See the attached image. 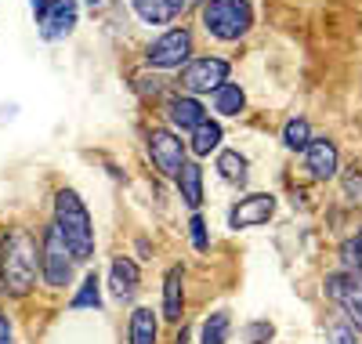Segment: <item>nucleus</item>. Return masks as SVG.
Instances as JSON below:
<instances>
[{"label":"nucleus","mask_w":362,"mask_h":344,"mask_svg":"<svg viewBox=\"0 0 362 344\" xmlns=\"http://www.w3.org/2000/svg\"><path fill=\"white\" fill-rule=\"evenodd\" d=\"M40 272V246L25 229H15L4 236L0 246V290L8 297H25L37 287Z\"/></svg>","instance_id":"1"},{"label":"nucleus","mask_w":362,"mask_h":344,"mask_svg":"<svg viewBox=\"0 0 362 344\" xmlns=\"http://www.w3.org/2000/svg\"><path fill=\"white\" fill-rule=\"evenodd\" d=\"M51 222L58 225L62 239L69 243V250L76 254L80 265L95 261V250H98V239H95V217H90L87 203L80 200L76 189H58L54 193V217Z\"/></svg>","instance_id":"2"},{"label":"nucleus","mask_w":362,"mask_h":344,"mask_svg":"<svg viewBox=\"0 0 362 344\" xmlns=\"http://www.w3.org/2000/svg\"><path fill=\"white\" fill-rule=\"evenodd\" d=\"M199 25L210 40L239 44L254 29V4L250 0H203Z\"/></svg>","instance_id":"3"},{"label":"nucleus","mask_w":362,"mask_h":344,"mask_svg":"<svg viewBox=\"0 0 362 344\" xmlns=\"http://www.w3.org/2000/svg\"><path fill=\"white\" fill-rule=\"evenodd\" d=\"M40 275H44V283L51 290H66L73 287V279H76V254L69 250V243L62 239V232H58V225H44L40 232Z\"/></svg>","instance_id":"4"},{"label":"nucleus","mask_w":362,"mask_h":344,"mask_svg":"<svg viewBox=\"0 0 362 344\" xmlns=\"http://www.w3.org/2000/svg\"><path fill=\"white\" fill-rule=\"evenodd\" d=\"M196 58V44H192V29L189 25H170L145 47V66L167 73V69H185Z\"/></svg>","instance_id":"5"},{"label":"nucleus","mask_w":362,"mask_h":344,"mask_svg":"<svg viewBox=\"0 0 362 344\" xmlns=\"http://www.w3.org/2000/svg\"><path fill=\"white\" fill-rule=\"evenodd\" d=\"M232 76V62L228 58H218V55H196L185 69H177V87L185 95H214L221 84H228Z\"/></svg>","instance_id":"6"},{"label":"nucleus","mask_w":362,"mask_h":344,"mask_svg":"<svg viewBox=\"0 0 362 344\" xmlns=\"http://www.w3.org/2000/svg\"><path fill=\"white\" fill-rule=\"evenodd\" d=\"M145 152H148V160H153V167L170 181L177 178L181 167L189 164V142H181V134L170 131L167 123L145 131Z\"/></svg>","instance_id":"7"},{"label":"nucleus","mask_w":362,"mask_h":344,"mask_svg":"<svg viewBox=\"0 0 362 344\" xmlns=\"http://www.w3.org/2000/svg\"><path fill=\"white\" fill-rule=\"evenodd\" d=\"M322 294L341 308L344 323H351L362 333V275L358 272H348V268L329 272L326 283H322Z\"/></svg>","instance_id":"8"},{"label":"nucleus","mask_w":362,"mask_h":344,"mask_svg":"<svg viewBox=\"0 0 362 344\" xmlns=\"http://www.w3.org/2000/svg\"><path fill=\"white\" fill-rule=\"evenodd\" d=\"M279 210V200L272 196V193H247V196H239L228 214H225V222L232 232H247V229H261L268 225L272 217H276Z\"/></svg>","instance_id":"9"},{"label":"nucleus","mask_w":362,"mask_h":344,"mask_svg":"<svg viewBox=\"0 0 362 344\" xmlns=\"http://www.w3.org/2000/svg\"><path fill=\"white\" fill-rule=\"evenodd\" d=\"M76 22H80V0H54V8L37 22V33L44 44H58V40L73 37Z\"/></svg>","instance_id":"10"},{"label":"nucleus","mask_w":362,"mask_h":344,"mask_svg":"<svg viewBox=\"0 0 362 344\" xmlns=\"http://www.w3.org/2000/svg\"><path fill=\"white\" fill-rule=\"evenodd\" d=\"M163 113H167V127L170 131H177V134H192L199 123L210 116L206 113V105H203V98H196V95H185V91H177V95L163 105Z\"/></svg>","instance_id":"11"},{"label":"nucleus","mask_w":362,"mask_h":344,"mask_svg":"<svg viewBox=\"0 0 362 344\" xmlns=\"http://www.w3.org/2000/svg\"><path fill=\"white\" fill-rule=\"evenodd\" d=\"M141 290V268L131 254H116L109 265V294L119 304H131Z\"/></svg>","instance_id":"12"},{"label":"nucleus","mask_w":362,"mask_h":344,"mask_svg":"<svg viewBox=\"0 0 362 344\" xmlns=\"http://www.w3.org/2000/svg\"><path fill=\"white\" fill-rule=\"evenodd\" d=\"M305 171H308L315 181H334V178L341 174L337 142H329V138H312L308 149H305Z\"/></svg>","instance_id":"13"},{"label":"nucleus","mask_w":362,"mask_h":344,"mask_svg":"<svg viewBox=\"0 0 362 344\" xmlns=\"http://www.w3.org/2000/svg\"><path fill=\"white\" fill-rule=\"evenodd\" d=\"M160 316L170 326L185 323V268L181 265H170L167 275H163V308H160Z\"/></svg>","instance_id":"14"},{"label":"nucleus","mask_w":362,"mask_h":344,"mask_svg":"<svg viewBox=\"0 0 362 344\" xmlns=\"http://www.w3.org/2000/svg\"><path fill=\"white\" fill-rule=\"evenodd\" d=\"M131 4V11H134V18L141 22V25H170V22H177L181 18V11H185V0H127Z\"/></svg>","instance_id":"15"},{"label":"nucleus","mask_w":362,"mask_h":344,"mask_svg":"<svg viewBox=\"0 0 362 344\" xmlns=\"http://www.w3.org/2000/svg\"><path fill=\"white\" fill-rule=\"evenodd\" d=\"M127 344H160V311L138 304L127 316Z\"/></svg>","instance_id":"16"},{"label":"nucleus","mask_w":362,"mask_h":344,"mask_svg":"<svg viewBox=\"0 0 362 344\" xmlns=\"http://www.w3.org/2000/svg\"><path fill=\"white\" fill-rule=\"evenodd\" d=\"M174 189H177L181 203H185L189 210H199L203 200H206V193H203V164H199V160H189L185 167L177 171Z\"/></svg>","instance_id":"17"},{"label":"nucleus","mask_w":362,"mask_h":344,"mask_svg":"<svg viewBox=\"0 0 362 344\" xmlns=\"http://www.w3.org/2000/svg\"><path fill=\"white\" fill-rule=\"evenodd\" d=\"M221 142H225V127L221 120H203L199 127L189 134V152L196 156V160H206L210 152H221Z\"/></svg>","instance_id":"18"},{"label":"nucleus","mask_w":362,"mask_h":344,"mask_svg":"<svg viewBox=\"0 0 362 344\" xmlns=\"http://www.w3.org/2000/svg\"><path fill=\"white\" fill-rule=\"evenodd\" d=\"M210 109H214L221 120H235V116H243L247 113V91L239 87V84H221L214 95H210Z\"/></svg>","instance_id":"19"},{"label":"nucleus","mask_w":362,"mask_h":344,"mask_svg":"<svg viewBox=\"0 0 362 344\" xmlns=\"http://www.w3.org/2000/svg\"><path fill=\"white\" fill-rule=\"evenodd\" d=\"M232 311L228 308H214V311H206L203 323H199V344H228L232 340Z\"/></svg>","instance_id":"20"},{"label":"nucleus","mask_w":362,"mask_h":344,"mask_svg":"<svg viewBox=\"0 0 362 344\" xmlns=\"http://www.w3.org/2000/svg\"><path fill=\"white\" fill-rule=\"evenodd\" d=\"M218 174H221V181H228V185H235V189H247V178H250V164H247V156L239 152V149H221L218 152Z\"/></svg>","instance_id":"21"},{"label":"nucleus","mask_w":362,"mask_h":344,"mask_svg":"<svg viewBox=\"0 0 362 344\" xmlns=\"http://www.w3.org/2000/svg\"><path fill=\"white\" fill-rule=\"evenodd\" d=\"M102 304H105V301H102V275H98V268H90V272L80 279L76 294L69 297V308H73V311H83V308L98 311Z\"/></svg>","instance_id":"22"},{"label":"nucleus","mask_w":362,"mask_h":344,"mask_svg":"<svg viewBox=\"0 0 362 344\" xmlns=\"http://www.w3.org/2000/svg\"><path fill=\"white\" fill-rule=\"evenodd\" d=\"M283 149H290V152H305L308 149V142L315 138L312 134V123L305 120V116H290L286 123H283Z\"/></svg>","instance_id":"23"},{"label":"nucleus","mask_w":362,"mask_h":344,"mask_svg":"<svg viewBox=\"0 0 362 344\" xmlns=\"http://www.w3.org/2000/svg\"><path fill=\"white\" fill-rule=\"evenodd\" d=\"M189 243L196 254H210V229H206V217L199 210L189 214Z\"/></svg>","instance_id":"24"},{"label":"nucleus","mask_w":362,"mask_h":344,"mask_svg":"<svg viewBox=\"0 0 362 344\" xmlns=\"http://www.w3.org/2000/svg\"><path fill=\"white\" fill-rule=\"evenodd\" d=\"M239 333H243V344H268L272 337H276V326H272L268 319H250Z\"/></svg>","instance_id":"25"},{"label":"nucleus","mask_w":362,"mask_h":344,"mask_svg":"<svg viewBox=\"0 0 362 344\" xmlns=\"http://www.w3.org/2000/svg\"><path fill=\"white\" fill-rule=\"evenodd\" d=\"M326 344H358V330L351 323H329L326 326Z\"/></svg>","instance_id":"26"},{"label":"nucleus","mask_w":362,"mask_h":344,"mask_svg":"<svg viewBox=\"0 0 362 344\" xmlns=\"http://www.w3.org/2000/svg\"><path fill=\"white\" fill-rule=\"evenodd\" d=\"M0 344H15V330H11V319L4 308H0Z\"/></svg>","instance_id":"27"},{"label":"nucleus","mask_w":362,"mask_h":344,"mask_svg":"<svg viewBox=\"0 0 362 344\" xmlns=\"http://www.w3.org/2000/svg\"><path fill=\"white\" fill-rule=\"evenodd\" d=\"M51 8H54V0H29V11H33V18H37V22H40Z\"/></svg>","instance_id":"28"},{"label":"nucleus","mask_w":362,"mask_h":344,"mask_svg":"<svg viewBox=\"0 0 362 344\" xmlns=\"http://www.w3.org/2000/svg\"><path fill=\"white\" fill-rule=\"evenodd\" d=\"M174 344H192V330L181 323V330H177V337H174Z\"/></svg>","instance_id":"29"},{"label":"nucleus","mask_w":362,"mask_h":344,"mask_svg":"<svg viewBox=\"0 0 362 344\" xmlns=\"http://www.w3.org/2000/svg\"><path fill=\"white\" fill-rule=\"evenodd\" d=\"M351 239H355V250H358V275H362V225H358V232Z\"/></svg>","instance_id":"30"},{"label":"nucleus","mask_w":362,"mask_h":344,"mask_svg":"<svg viewBox=\"0 0 362 344\" xmlns=\"http://www.w3.org/2000/svg\"><path fill=\"white\" fill-rule=\"evenodd\" d=\"M83 4H87V8H90V11H102V8H105V4H109V0H83Z\"/></svg>","instance_id":"31"}]
</instances>
